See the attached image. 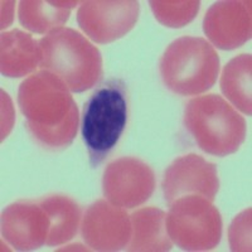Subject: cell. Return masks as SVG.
Segmentation results:
<instances>
[{
    "label": "cell",
    "instance_id": "obj_8",
    "mask_svg": "<svg viewBox=\"0 0 252 252\" xmlns=\"http://www.w3.org/2000/svg\"><path fill=\"white\" fill-rule=\"evenodd\" d=\"M140 5L134 0L82 1L77 10V23L94 42L107 44L120 39L135 27Z\"/></svg>",
    "mask_w": 252,
    "mask_h": 252
},
{
    "label": "cell",
    "instance_id": "obj_15",
    "mask_svg": "<svg viewBox=\"0 0 252 252\" xmlns=\"http://www.w3.org/2000/svg\"><path fill=\"white\" fill-rule=\"evenodd\" d=\"M49 218L48 246L66 244L77 235L81 222V207L66 195H49L38 199Z\"/></svg>",
    "mask_w": 252,
    "mask_h": 252
},
{
    "label": "cell",
    "instance_id": "obj_18",
    "mask_svg": "<svg viewBox=\"0 0 252 252\" xmlns=\"http://www.w3.org/2000/svg\"><path fill=\"white\" fill-rule=\"evenodd\" d=\"M149 4L155 19L169 28H182L189 24L197 17L201 8V3L197 0H188V1L153 0Z\"/></svg>",
    "mask_w": 252,
    "mask_h": 252
},
{
    "label": "cell",
    "instance_id": "obj_12",
    "mask_svg": "<svg viewBox=\"0 0 252 252\" xmlns=\"http://www.w3.org/2000/svg\"><path fill=\"white\" fill-rule=\"evenodd\" d=\"M48 233V215L38 201H17L1 213V235L17 251L40 249Z\"/></svg>",
    "mask_w": 252,
    "mask_h": 252
},
{
    "label": "cell",
    "instance_id": "obj_11",
    "mask_svg": "<svg viewBox=\"0 0 252 252\" xmlns=\"http://www.w3.org/2000/svg\"><path fill=\"white\" fill-rule=\"evenodd\" d=\"M250 0L217 1L207 10L203 19L204 34L218 49L232 51L251 39Z\"/></svg>",
    "mask_w": 252,
    "mask_h": 252
},
{
    "label": "cell",
    "instance_id": "obj_2",
    "mask_svg": "<svg viewBox=\"0 0 252 252\" xmlns=\"http://www.w3.org/2000/svg\"><path fill=\"white\" fill-rule=\"evenodd\" d=\"M127 89L121 78L101 83L86 101L81 135L91 168L101 165L118 145L127 123Z\"/></svg>",
    "mask_w": 252,
    "mask_h": 252
},
{
    "label": "cell",
    "instance_id": "obj_16",
    "mask_svg": "<svg viewBox=\"0 0 252 252\" xmlns=\"http://www.w3.org/2000/svg\"><path fill=\"white\" fill-rule=\"evenodd\" d=\"M77 1H29L19 3L18 18L20 24L29 32L46 34L62 26L69 19L71 10Z\"/></svg>",
    "mask_w": 252,
    "mask_h": 252
},
{
    "label": "cell",
    "instance_id": "obj_4",
    "mask_svg": "<svg viewBox=\"0 0 252 252\" xmlns=\"http://www.w3.org/2000/svg\"><path fill=\"white\" fill-rule=\"evenodd\" d=\"M159 71L168 90L181 96H197L215 86L220 57L207 39L186 35L166 47Z\"/></svg>",
    "mask_w": 252,
    "mask_h": 252
},
{
    "label": "cell",
    "instance_id": "obj_14",
    "mask_svg": "<svg viewBox=\"0 0 252 252\" xmlns=\"http://www.w3.org/2000/svg\"><path fill=\"white\" fill-rule=\"evenodd\" d=\"M132 233L127 251H170L173 241L166 229V213L155 207L138 209L130 216Z\"/></svg>",
    "mask_w": 252,
    "mask_h": 252
},
{
    "label": "cell",
    "instance_id": "obj_7",
    "mask_svg": "<svg viewBox=\"0 0 252 252\" xmlns=\"http://www.w3.org/2000/svg\"><path fill=\"white\" fill-rule=\"evenodd\" d=\"M154 189V172L138 158L116 159L103 172V195L114 206L127 209L141 206L152 197Z\"/></svg>",
    "mask_w": 252,
    "mask_h": 252
},
{
    "label": "cell",
    "instance_id": "obj_19",
    "mask_svg": "<svg viewBox=\"0 0 252 252\" xmlns=\"http://www.w3.org/2000/svg\"><path fill=\"white\" fill-rule=\"evenodd\" d=\"M250 222L251 209L241 213L231 224L229 228V242L232 251H250Z\"/></svg>",
    "mask_w": 252,
    "mask_h": 252
},
{
    "label": "cell",
    "instance_id": "obj_13",
    "mask_svg": "<svg viewBox=\"0 0 252 252\" xmlns=\"http://www.w3.org/2000/svg\"><path fill=\"white\" fill-rule=\"evenodd\" d=\"M0 69L6 77H23L39 67V40L19 29L5 32L0 38Z\"/></svg>",
    "mask_w": 252,
    "mask_h": 252
},
{
    "label": "cell",
    "instance_id": "obj_6",
    "mask_svg": "<svg viewBox=\"0 0 252 252\" xmlns=\"http://www.w3.org/2000/svg\"><path fill=\"white\" fill-rule=\"evenodd\" d=\"M170 240L184 251H209L222 237L220 211L201 195H186L175 199L166 215Z\"/></svg>",
    "mask_w": 252,
    "mask_h": 252
},
{
    "label": "cell",
    "instance_id": "obj_9",
    "mask_svg": "<svg viewBox=\"0 0 252 252\" xmlns=\"http://www.w3.org/2000/svg\"><path fill=\"white\" fill-rule=\"evenodd\" d=\"M161 188L168 206L186 195H201L213 202L220 189L217 166L197 154L178 158L166 168Z\"/></svg>",
    "mask_w": 252,
    "mask_h": 252
},
{
    "label": "cell",
    "instance_id": "obj_10",
    "mask_svg": "<svg viewBox=\"0 0 252 252\" xmlns=\"http://www.w3.org/2000/svg\"><path fill=\"white\" fill-rule=\"evenodd\" d=\"M81 233L91 250L120 251L127 247L131 238V220L121 207L98 199L87 208Z\"/></svg>",
    "mask_w": 252,
    "mask_h": 252
},
{
    "label": "cell",
    "instance_id": "obj_5",
    "mask_svg": "<svg viewBox=\"0 0 252 252\" xmlns=\"http://www.w3.org/2000/svg\"><path fill=\"white\" fill-rule=\"evenodd\" d=\"M184 126L204 153L227 157L246 138V121L223 97L206 94L193 98L184 110Z\"/></svg>",
    "mask_w": 252,
    "mask_h": 252
},
{
    "label": "cell",
    "instance_id": "obj_3",
    "mask_svg": "<svg viewBox=\"0 0 252 252\" xmlns=\"http://www.w3.org/2000/svg\"><path fill=\"white\" fill-rule=\"evenodd\" d=\"M39 68L61 78L69 91H87L102 78L100 51L75 29H55L39 40Z\"/></svg>",
    "mask_w": 252,
    "mask_h": 252
},
{
    "label": "cell",
    "instance_id": "obj_17",
    "mask_svg": "<svg viewBox=\"0 0 252 252\" xmlns=\"http://www.w3.org/2000/svg\"><path fill=\"white\" fill-rule=\"evenodd\" d=\"M251 62V55L237 56L224 66L220 76V90L227 100L249 116L252 114Z\"/></svg>",
    "mask_w": 252,
    "mask_h": 252
},
{
    "label": "cell",
    "instance_id": "obj_1",
    "mask_svg": "<svg viewBox=\"0 0 252 252\" xmlns=\"http://www.w3.org/2000/svg\"><path fill=\"white\" fill-rule=\"evenodd\" d=\"M18 105L27 129L40 146L64 149L75 140L80 115L68 87L61 78L40 69L20 83Z\"/></svg>",
    "mask_w": 252,
    "mask_h": 252
}]
</instances>
